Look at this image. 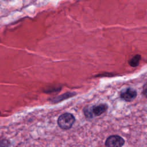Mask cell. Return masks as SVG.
Listing matches in <instances>:
<instances>
[{
  "instance_id": "52a82bcc",
  "label": "cell",
  "mask_w": 147,
  "mask_h": 147,
  "mask_svg": "<svg viewBox=\"0 0 147 147\" xmlns=\"http://www.w3.org/2000/svg\"><path fill=\"white\" fill-rule=\"evenodd\" d=\"M143 92H144V95L146 96V84H145L144 85V91H143Z\"/></svg>"
},
{
  "instance_id": "5b68a950",
  "label": "cell",
  "mask_w": 147,
  "mask_h": 147,
  "mask_svg": "<svg viewBox=\"0 0 147 147\" xmlns=\"http://www.w3.org/2000/svg\"><path fill=\"white\" fill-rule=\"evenodd\" d=\"M141 56L140 55H136L133 56L129 61V64L131 67H136L138 65L140 60H141Z\"/></svg>"
},
{
  "instance_id": "7a4b0ae2",
  "label": "cell",
  "mask_w": 147,
  "mask_h": 147,
  "mask_svg": "<svg viewBox=\"0 0 147 147\" xmlns=\"http://www.w3.org/2000/svg\"><path fill=\"white\" fill-rule=\"evenodd\" d=\"M76 121L75 116L69 113H65L60 115L57 119V124L63 130L71 129Z\"/></svg>"
},
{
  "instance_id": "277c9868",
  "label": "cell",
  "mask_w": 147,
  "mask_h": 147,
  "mask_svg": "<svg viewBox=\"0 0 147 147\" xmlns=\"http://www.w3.org/2000/svg\"><path fill=\"white\" fill-rule=\"evenodd\" d=\"M137 95V91L131 87H127L122 90L119 94L120 98L126 102H131L136 98Z\"/></svg>"
},
{
  "instance_id": "8992f818",
  "label": "cell",
  "mask_w": 147,
  "mask_h": 147,
  "mask_svg": "<svg viewBox=\"0 0 147 147\" xmlns=\"http://www.w3.org/2000/svg\"><path fill=\"white\" fill-rule=\"evenodd\" d=\"M3 142H5V144H4V146H8V145H9V141H8V140H6V139H5V140H1V143H2V144H1V146H2V143Z\"/></svg>"
},
{
  "instance_id": "3957f363",
  "label": "cell",
  "mask_w": 147,
  "mask_h": 147,
  "mask_svg": "<svg viewBox=\"0 0 147 147\" xmlns=\"http://www.w3.org/2000/svg\"><path fill=\"white\" fill-rule=\"evenodd\" d=\"M125 140L120 136L112 135L107 138L105 145L109 147H120L125 144Z\"/></svg>"
},
{
  "instance_id": "6da1fadb",
  "label": "cell",
  "mask_w": 147,
  "mask_h": 147,
  "mask_svg": "<svg viewBox=\"0 0 147 147\" xmlns=\"http://www.w3.org/2000/svg\"><path fill=\"white\" fill-rule=\"evenodd\" d=\"M108 109L106 103H100L93 106H87L83 109V113L86 118L91 119L105 113Z\"/></svg>"
}]
</instances>
